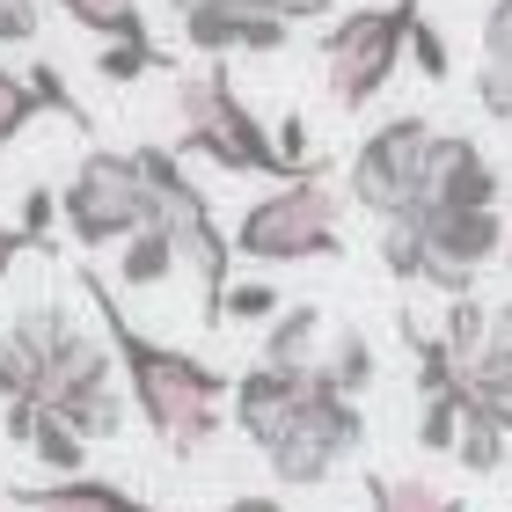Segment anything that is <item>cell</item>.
Listing matches in <instances>:
<instances>
[{"label": "cell", "instance_id": "obj_9", "mask_svg": "<svg viewBox=\"0 0 512 512\" xmlns=\"http://www.w3.org/2000/svg\"><path fill=\"white\" fill-rule=\"evenodd\" d=\"M432 118H417V110H403V118H388L359 139L352 169H344V205H359V213H374L381 227L403 220L417 191H425V161H432Z\"/></svg>", "mask_w": 512, "mask_h": 512}, {"label": "cell", "instance_id": "obj_29", "mask_svg": "<svg viewBox=\"0 0 512 512\" xmlns=\"http://www.w3.org/2000/svg\"><path fill=\"white\" fill-rule=\"evenodd\" d=\"M454 432H461V395H425V403H417V447L454 454Z\"/></svg>", "mask_w": 512, "mask_h": 512}, {"label": "cell", "instance_id": "obj_24", "mask_svg": "<svg viewBox=\"0 0 512 512\" xmlns=\"http://www.w3.org/2000/svg\"><path fill=\"white\" fill-rule=\"evenodd\" d=\"M461 403L483 410L512 439V366H469V374H461Z\"/></svg>", "mask_w": 512, "mask_h": 512}, {"label": "cell", "instance_id": "obj_23", "mask_svg": "<svg viewBox=\"0 0 512 512\" xmlns=\"http://www.w3.org/2000/svg\"><path fill=\"white\" fill-rule=\"evenodd\" d=\"M381 264H388V278H403V286H432V242L417 235L410 220H388L381 227Z\"/></svg>", "mask_w": 512, "mask_h": 512}, {"label": "cell", "instance_id": "obj_30", "mask_svg": "<svg viewBox=\"0 0 512 512\" xmlns=\"http://www.w3.org/2000/svg\"><path fill=\"white\" fill-rule=\"evenodd\" d=\"M22 74H30V88H37V103L44 110H52V118H66V125H81L88 132V110H81V96H74V88H66V74H59V66H22Z\"/></svg>", "mask_w": 512, "mask_h": 512}, {"label": "cell", "instance_id": "obj_1", "mask_svg": "<svg viewBox=\"0 0 512 512\" xmlns=\"http://www.w3.org/2000/svg\"><path fill=\"white\" fill-rule=\"evenodd\" d=\"M74 278H81L88 308H96V322H103V344H110V359H118V381H125V395H132L139 425H147L176 461L205 454V447L220 439V425H227V388H235V374L191 359L183 344L147 337V330L118 308V286H110L96 264H74Z\"/></svg>", "mask_w": 512, "mask_h": 512}, {"label": "cell", "instance_id": "obj_41", "mask_svg": "<svg viewBox=\"0 0 512 512\" xmlns=\"http://www.w3.org/2000/svg\"><path fill=\"white\" fill-rule=\"evenodd\" d=\"M147 512H154V505H147Z\"/></svg>", "mask_w": 512, "mask_h": 512}, {"label": "cell", "instance_id": "obj_37", "mask_svg": "<svg viewBox=\"0 0 512 512\" xmlns=\"http://www.w3.org/2000/svg\"><path fill=\"white\" fill-rule=\"evenodd\" d=\"M22 249H30V242H22V227H15V220H0V278L15 271V256H22Z\"/></svg>", "mask_w": 512, "mask_h": 512}, {"label": "cell", "instance_id": "obj_35", "mask_svg": "<svg viewBox=\"0 0 512 512\" xmlns=\"http://www.w3.org/2000/svg\"><path fill=\"white\" fill-rule=\"evenodd\" d=\"M37 0H0V44H30L37 37Z\"/></svg>", "mask_w": 512, "mask_h": 512}, {"label": "cell", "instance_id": "obj_4", "mask_svg": "<svg viewBox=\"0 0 512 512\" xmlns=\"http://www.w3.org/2000/svg\"><path fill=\"white\" fill-rule=\"evenodd\" d=\"M176 118H183L176 154L213 161V169H227V176H271V183H286L278 147H271V125L235 96V81H227L220 66H205V74H176Z\"/></svg>", "mask_w": 512, "mask_h": 512}, {"label": "cell", "instance_id": "obj_31", "mask_svg": "<svg viewBox=\"0 0 512 512\" xmlns=\"http://www.w3.org/2000/svg\"><path fill=\"white\" fill-rule=\"evenodd\" d=\"M52 220H59V191H44V183H30V191H22V213H15L22 242H30V249H44V242H52Z\"/></svg>", "mask_w": 512, "mask_h": 512}, {"label": "cell", "instance_id": "obj_5", "mask_svg": "<svg viewBox=\"0 0 512 512\" xmlns=\"http://www.w3.org/2000/svg\"><path fill=\"white\" fill-rule=\"evenodd\" d=\"M37 410H52L59 425H74L88 447H96V439H118L125 417H132V395H125V381H118L110 344L88 337L81 322H66L59 344H52V359H44V395H37Z\"/></svg>", "mask_w": 512, "mask_h": 512}, {"label": "cell", "instance_id": "obj_25", "mask_svg": "<svg viewBox=\"0 0 512 512\" xmlns=\"http://www.w3.org/2000/svg\"><path fill=\"white\" fill-rule=\"evenodd\" d=\"M483 322H491V300H476V293H461V300H447V322H439V344L461 359V366H476V352H483Z\"/></svg>", "mask_w": 512, "mask_h": 512}, {"label": "cell", "instance_id": "obj_38", "mask_svg": "<svg viewBox=\"0 0 512 512\" xmlns=\"http://www.w3.org/2000/svg\"><path fill=\"white\" fill-rule=\"evenodd\" d=\"M227 512H286L271 491H242V498H227Z\"/></svg>", "mask_w": 512, "mask_h": 512}, {"label": "cell", "instance_id": "obj_32", "mask_svg": "<svg viewBox=\"0 0 512 512\" xmlns=\"http://www.w3.org/2000/svg\"><path fill=\"white\" fill-rule=\"evenodd\" d=\"M476 103H483V118L512 125V59H483V74H476Z\"/></svg>", "mask_w": 512, "mask_h": 512}, {"label": "cell", "instance_id": "obj_20", "mask_svg": "<svg viewBox=\"0 0 512 512\" xmlns=\"http://www.w3.org/2000/svg\"><path fill=\"white\" fill-rule=\"evenodd\" d=\"M59 15H74L96 44H147V15H139V0H59Z\"/></svg>", "mask_w": 512, "mask_h": 512}, {"label": "cell", "instance_id": "obj_26", "mask_svg": "<svg viewBox=\"0 0 512 512\" xmlns=\"http://www.w3.org/2000/svg\"><path fill=\"white\" fill-rule=\"evenodd\" d=\"M278 308H286V300H278L271 278H227V293H220V322H256V330H264Z\"/></svg>", "mask_w": 512, "mask_h": 512}, {"label": "cell", "instance_id": "obj_22", "mask_svg": "<svg viewBox=\"0 0 512 512\" xmlns=\"http://www.w3.org/2000/svg\"><path fill=\"white\" fill-rule=\"evenodd\" d=\"M505 447H512V439L491 425V417L461 403V432H454V461H461V469H469V476H498L505 469Z\"/></svg>", "mask_w": 512, "mask_h": 512}, {"label": "cell", "instance_id": "obj_33", "mask_svg": "<svg viewBox=\"0 0 512 512\" xmlns=\"http://www.w3.org/2000/svg\"><path fill=\"white\" fill-rule=\"evenodd\" d=\"M410 59H417V74H425V81H447V74H454V59H447V37H439L425 15L410 22Z\"/></svg>", "mask_w": 512, "mask_h": 512}, {"label": "cell", "instance_id": "obj_28", "mask_svg": "<svg viewBox=\"0 0 512 512\" xmlns=\"http://www.w3.org/2000/svg\"><path fill=\"white\" fill-rule=\"evenodd\" d=\"M96 74L103 81H139V74H169V52H161V44L147 37V44H103V52H96Z\"/></svg>", "mask_w": 512, "mask_h": 512}, {"label": "cell", "instance_id": "obj_12", "mask_svg": "<svg viewBox=\"0 0 512 512\" xmlns=\"http://www.w3.org/2000/svg\"><path fill=\"white\" fill-rule=\"evenodd\" d=\"M308 388H315V366H308V374H286V366H249V374H235L227 410H235V425H242V439L256 454L293 425V410L308 403Z\"/></svg>", "mask_w": 512, "mask_h": 512}, {"label": "cell", "instance_id": "obj_21", "mask_svg": "<svg viewBox=\"0 0 512 512\" xmlns=\"http://www.w3.org/2000/svg\"><path fill=\"white\" fill-rule=\"evenodd\" d=\"M366 512H469L425 476H366Z\"/></svg>", "mask_w": 512, "mask_h": 512}, {"label": "cell", "instance_id": "obj_36", "mask_svg": "<svg viewBox=\"0 0 512 512\" xmlns=\"http://www.w3.org/2000/svg\"><path fill=\"white\" fill-rule=\"evenodd\" d=\"M483 59H512V0H491L483 15Z\"/></svg>", "mask_w": 512, "mask_h": 512}, {"label": "cell", "instance_id": "obj_27", "mask_svg": "<svg viewBox=\"0 0 512 512\" xmlns=\"http://www.w3.org/2000/svg\"><path fill=\"white\" fill-rule=\"evenodd\" d=\"M30 118H44V103H37L30 74H15V66H0V147H15V139L30 132Z\"/></svg>", "mask_w": 512, "mask_h": 512}, {"label": "cell", "instance_id": "obj_11", "mask_svg": "<svg viewBox=\"0 0 512 512\" xmlns=\"http://www.w3.org/2000/svg\"><path fill=\"white\" fill-rule=\"evenodd\" d=\"M66 308H22L15 322H0V410H15V403H37L44 395V359H52V344L66 330Z\"/></svg>", "mask_w": 512, "mask_h": 512}, {"label": "cell", "instance_id": "obj_13", "mask_svg": "<svg viewBox=\"0 0 512 512\" xmlns=\"http://www.w3.org/2000/svg\"><path fill=\"white\" fill-rule=\"evenodd\" d=\"M183 22V44L205 59H227V52H278L293 37V22H278L271 8H198V15H176Z\"/></svg>", "mask_w": 512, "mask_h": 512}, {"label": "cell", "instance_id": "obj_16", "mask_svg": "<svg viewBox=\"0 0 512 512\" xmlns=\"http://www.w3.org/2000/svg\"><path fill=\"white\" fill-rule=\"evenodd\" d=\"M8 417V439L15 447H30L52 476H88V439L74 425H59L52 410H37V403H15V410H0Z\"/></svg>", "mask_w": 512, "mask_h": 512}, {"label": "cell", "instance_id": "obj_34", "mask_svg": "<svg viewBox=\"0 0 512 512\" xmlns=\"http://www.w3.org/2000/svg\"><path fill=\"white\" fill-rule=\"evenodd\" d=\"M476 366H512V300H491V322H483Z\"/></svg>", "mask_w": 512, "mask_h": 512}, {"label": "cell", "instance_id": "obj_40", "mask_svg": "<svg viewBox=\"0 0 512 512\" xmlns=\"http://www.w3.org/2000/svg\"><path fill=\"white\" fill-rule=\"evenodd\" d=\"M249 8H271V0H249ZM271 15H278V8H271Z\"/></svg>", "mask_w": 512, "mask_h": 512}, {"label": "cell", "instance_id": "obj_17", "mask_svg": "<svg viewBox=\"0 0 512 512\" xmlns=\"http://www.w3.org/2000/svg\"><path fill=\"white\" fill-rule=\"evenodd\" d=\"M315 359H322V308H308V300H286V308L264 322V352H256V366L308 374Z\"/></svg>", "mask_w": 512, "mask_h": 512}, {"label": "cell", "instance_id": "obj_14", "mask_svg": "<svg viewBox=\"0 0 512 512\" xmlns=\"http://www.w3.org/2000/svg\"><path fill=\"white\" fill-rule=\"evenodd\" d=\"M417 235L432 242V256L447 271L483 278V264H498V256H505V213H439V220L417 227Z\"/></svg>", "mask_w": 512, "mask_h": 512}, {"label": "cell", "instance_id": "obj_15", "mask_svg": "<svg viewBox=\"0 0 512 512\" xmlns=\"http://www.w3.org/2000/svg\"><path fill=\"white\" fill-rule=\"evenodd\" d=\"M22 512H147V498H132L110 476H59V483H15L8 491Z\"/></svg>", "mask_w": 512, "mask_h": 512}, {"label": "cell", "instance_id": "obj_19", "mask_svg": "<svg viewBox=\"0 0 512 512\" xmlns=\"http://www.w3.org/2000/svg\"><path fill=\"white\" fill-rule=\"evenodd\" d=\"M183 264H176V242L161 235V227H139V235L118 249V286L125 293H147V286H169Z\"/></svg>", "mask_w": 512, "mask_h": 512}, {"label": "cell", "instance_id": "obj_3", "mask_svg": "<svg viewBox=\"0 0 512 512\" xmlns=\"http://www.w3.org/2000/svg\"><path fill=\"white\" fill-rule=\"evenodd\" d=\"M235 256L242 264H315V256H337L344 249V191L330 176H293L264 191L235 220Z\"/></svg>", "mask_w": 512, "mask_h": 512}, {"label": "cell", "instance_id": "obj_10", "mask_svg": "<svg viewBox=\"0 0 512 512\" xmlns=\"http://www.w3.org/2000/svg\"><path fill=\"white\" fill-rule=\"evenodd\" d=\"M505 176L491 169V154L476 147L469 132H432V161H425V191L410 205V227H425L439 213H498Z\"/></svg>", "mask_w": 512, "mask_h": 512}, {"label": "cell", "instance_id": "obj_39", "mask_svg": "<svg viewBox=\"0 0 512 512\" xmlns=\"http://www.w3.org/2000/svg\"><path fill=\"white\" fill-rule=\"evenodd\" d=\"M505 264H512V227H505Z\"/></svg>", "mask_w": 512, "mask_h": 512}, {"label": "cell", "instance_id": "obj_6", "mask_svg": "<svg viewBox=\"0 0 512 512\" xmlns=\"http://www.w3.org/2000/svg\"><path fill=\"white\" fill-rule=\"evenodd\" d=\"M417 0H388V8H352L322 30V81H330L337 110H366L395 81V66L410 52Z\"/></svg>", "mask_w": 512, "mask_h": 512}, {"label": "cell", "instance_id": "obj_7", "mask_svg": "<svg viewBox=\"0 0 512 512\" xmlns=\"http://www.w3.org/2000/svg\"><path fill=\"white\" fill-rule=\"evenodd\" d=\"M59 227L81 249H125L147 227V176L125 147H88L59 191Z\"/></svg>", "mask_w": 512, "mask_h": 512}, {"label": "cell", "instance_id": "obj_18", "mask_svg": "<svg viewBox=\"0 0 512 512\" xmlns=\"http://www.w3.org/2000/svg\"><path fill=\"white\" fill-rule=\"evenodd\" d=\"M374 374H381V352H374V337L366 330H330V344H322V381H330L337 395H359L374 388Z\"/></svg>", "mask_w": 512, "mask_h": 512}, {"label": "cell", "instance_id": "obj_8", "mask_svg": "<svg viewBox=\"0 0 512 512\" xmlns=\"http://www.w3.org/2000/svg\"><path fill=\"white\" fill-rule=\"evenodd\" d=\"M359 447H366V410L352 403V395H337L330 381H322V359H315L308 403H300L293 425L264 447L271 476L286 483V491H315V483H330V469H344Z\"/></svg>", "mask_w": 512, "mask_h": 512}, {"label": "cell", "instance_id": "obj_2", "mask_svg": "<svg viewBox=\"0 0 512 512\" xmlns=\"http://www.w3.org/2000/svg\"><path fill=\"white\" fill-rule=\"evenodd\" d=\"M139 176H147V227L176 242V264L198 278V322L205 330H220V293L227 278H235V242H227V227L213 220V198L191 183L176 147H132Z\"/></svg>", "mask_w": 512, "mask_h": 512}]
</instances>
